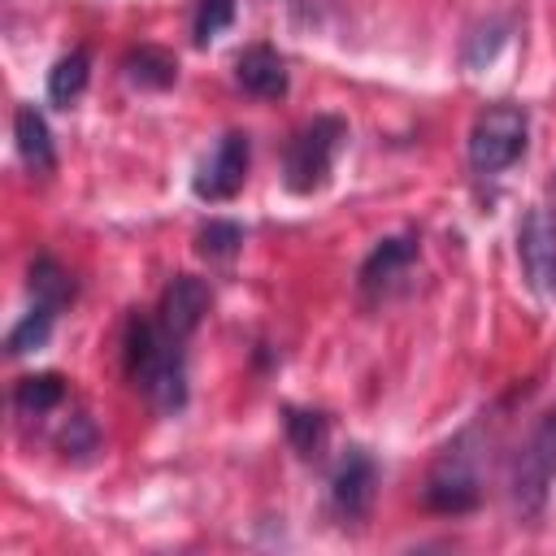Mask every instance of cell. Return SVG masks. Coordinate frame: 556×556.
<instances>
[{"instance_id": "7c38bea8", "label": "cell", "mask_w": 556, "mask_h": 556, "mask_svg": "<svg viewBox=\"0 0 556 556\" xmlns=\"http://www.w3.org/2000/svg\"><path fill=\"white\" fill-rule=\"evenodd\" d=\"M13 139H17V156L26 161V169H35V174L56 169V143H52V130H48V117L35 104H17Z\"/></svg>"}, {"instance_id": "ba28073f", "label": "cell", "mask_w": 556, "mask_h": 556, "mask_svg": "<svg viewBox=\"0 0 556 556\" xmlns=\"http://www.w3.org/2000/svg\"><path fill=\"white\" fill-rule=\"evenodd\" d=\"M378 495V465L365 447H348L330 473V504L343 521H365Z\"/></svg>"}, {"instance_id": "9c48e42d", "label": "cell", "mask_w": 556, "mask_h": 556, "mask_svg": "<svg viewBox=\"0 0 556 556\" xmlns=\"http://www.w3.org/2000/svg\"><path fill=\"white\" fill-rule=\"evenodd\" d=\"M208 300H213V295H208V282H204V278H195V274H174V278L165 282V291H161L156 321H161L165 330L191 339L195 326H200L204 313H208Z\"/></svg>"}, {"instance_id": "5b68a950", "label": "cell", "mask_w": 556, "mask_h": 556, "mask_svg": "<svg viewBox=\"0 0 556 556\" xmlns=\"http://www.w3.org/2000/svg\"><path fill=\"white\" fill-rule=\"evenodd\" d=\"M552 478H556V408L530 430L513 465V504L521 517H534L543 508Z\"/></svg>"}, {"instance_id": "7a4b0ae2", "label": "cell", "mask_w": 556, "mask_h": 556, "mask_svg": "<svg viewBox=\"0 0 556 556\" xmlns=\"http://www.w3.org/2000/svg\"><path fill=\"white\" fill-rule=\"evenodd\" d=\"M478 504H482V439H478V426H469L430 465L426 508L443 517H460V513H473Z\"/></svg>"}, {"instance_id": "5bb4252c", "label": "cell", "mask_w": 556, "mask_h": 556, "mask_svg": "<svg viewBox=\"0 0 556 556\" xmlns=\"http://www.w3.org/2000/svg\"><path fill=\"white\" fill-rule=\"evenodd\" d=\"M87 78H91V56H87V48L61 52V56L52 61V70H48V100L61 104V109H70V104L87 91Z\"/></svg>"}, {"instance_id": "8fae6325", "label": "cell", "mask_w": 556, "mask_h": 556, "mask_svg": "<svg viewBox=\"0 0 556 556\" xmlns=\"http://www.w3.org/2000/svg\"><path fill=\"white\" fill-rule=\"evenodd\" d=\"M235 83L256 96V100H282L291 78H287V61L269 48V43H252L235 56Z\"/></svg>"}, {"instance_id": "ac0fdd59", "label": "cell", "mask_w": 556, "mask_h": 556, "mask_svg": "<svg viewBox=\"0 0 556 556\" xmlns=\"http://www.w3.org/2000/svg\"><path fill=\"white\" fill-rule=\"evenodd\" d=\"M26 287H30V300H48V304H56V308H65V304L74 300V278L61 269L56 256H35Z\"/></svg>"}, {"instance_id": "8992f818", "label": "cell", "mask_w": 556, "mask_h": 556, "mask_svg": "<svg viewBox=\"0 0 556 556\" xmlns=\"http://www.w3.org/2000/svg\"><path fill=\"white\" fill-rule=\"evenodd\" d=\"M248 165H252V139L243 130H226L217 139V148L200 161L195 178H191V191L208 204H222V200H235L248 182Z\"/></svg>"}, {"instance_id": "9a60e30c", "label": "cell", "mask_w": 556, "mask_h": 556, "mask_svg": "<svg viewBox=\"0 0 556 556\" xmlns=\"http://www.w3.org/2000/svg\"><path fill=\"white\" fill-rule=\"evenodd\" d=\"M282 430L300 460H317L330 439V417L317 408H282Z\"/></svg>"}, {"instance_id": "277c9868", "label": "cell", "mask_w": 556, "mask_h": 556, "mask_svg": "<svg viewBox=\"0 0 556 556\" xmlns=\"http://www.w3.org/2000/svg\"><path fill=\"white\" fill-rule=\"evenodd\" d=\"M526 143H530L526 109L508 104V100H495L469 126V165H473V174H486V178L504 174L508 165H517L526 156Z\"/></svg>"}, {"instance_id": "e0dca14e", "label": "cell", "mask_w": 556, "mask_h": 556, "mask_svg": "<svg viewBox=\"0 0 556 556\" xmlns=\"http://www.w3.org/2000/svg\"><path fill=\"white\" fill-rule=\"evenodd\" d=\"M61 404H65V378L61 374H26L13 387V408L22 417H48Z\"/></svg>"}, {"instance_id": "3957f363", "label": "cell", "mask_w": 556, "mask_h": 556, "mask_svg": "<svg viewBox=\"0 0 556 556\" xmlns=\"http://www.w3.org/2000/svg\"><path fill=\"white\" fill-rule=\"evenodd\" d=\"M343 139H348V122L334 113H317L313 122H304L282 148V187L291 195H317L330 182Z\"/></svg>"}, {"instance_id": "ffe728a7", "label": "cell", "mask_w": 556, "mask_h": 556, "mask_svg": "<svg viewBox=\"0 0 556 556\" xmlns=\"http://www.w3.org/2000/svg\"><path fill=\"white\" fill-rule=\"evenodd\" d=\"M235 26V0H195V17H191V39L204 48L208 39H217L222 30Z\"/></svg>"}, {"instance_id": "52a82bcc", "label": "cell", "mask_w": 556, "mask_h": 556, "mask_svg": "<svg viewBox=\"0 0 556 556\" xmlns=\"http://www.w3.org/2000/svg\"><path fill=\"white\" fill-rule=\"evenodd\" d=\"M517 256L534 291L556 300V208L534 204L517 226Z\"/></svg>"}, {"instance_id": "30bf717a", "label": "cell", "mask_w": 556, "mask_h": 556, "mask_svg": "<svg viewBox=\"0 0 556 556\" xmlns=\"http://www.w3.org/2000/svg\"><path fill=\"white\" fill-rule=\"evenodd\" d=\"M417 261V239L413 235H395V239H382L365 261H361V274H356V287L365 295H387Z\"/></svg>"}, {"instance_id": "d6986e66", "label": "cell", "mask_w": 556, "mask_h": 556, "mask_svg": "<svg viewBox=\"0 0 556 556\" xmlns=\"http://www.w3.org/2000/svg\"><path fill=\"white\" fill-rule=\"evenodd\" d=\"M243 248V226L239 222H208V226H200V235H195V252L200 256H208V261H230L235 252Z\"/></svg>"}, {"instance_id": "6da1fadb", "label": "cell", "mask_w": 556, "mask_h": 556, "mask_svg": "<svg viewBox=\"0 0 556 556\" xmlns=\"http://www.w3.org/2000/svg\"><path fill=\"white\" fill-rule=\"evenodd\" d=\"M122 369L130 387L152 400V408L178 413L187 404V339L165 330L156 317L130 313L122 334Z\"/></svg>"}, {"instance_id": "4fadbf2b", "label": "cell", "mask_w": 556, "mask_h": 556, "mask_svg": "<svg viewBox=\"0 0 556 556\" xmlns=\"http://www.w3.org/2000/svg\"><path fill=\"white\" fill-rule=\"evenodd\" d=\"M122 70H126V83H135V87H143V91H165V87H174V78H178V61H174L165 48H156V43L130 48L126 61H122Z\"/></svg>"}, {"instance_id": "2e32d148", "label": "cell", "mask_w": 556, "mask_h": 556, "mask_svg": "<svg viewBox=\"0 0 556 556\" xmlns=\"http://www.w3.org/2000/svg\"><path fill=\"white\" fill-rule=\"evenodd\" d=\"M56 304H48V300H30V308L13 321V330H9V339H4V348H9V356H26V352H39L48 339H52V326H56Z\"/></svg>"}]
</instances>
